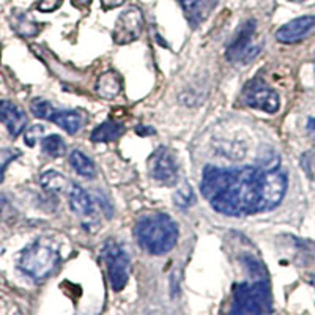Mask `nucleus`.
I'll use <instances>...</instances> for the list:
<instances>
[{"label": "nucleus", "mask_w": 315, "mask_h": 315, "mask_svg": "<svg viewBox=\"0 0 315 315\" xmlns=\"http://www.w3.org/2000/svg\"><path fill=\"white\" fill-rule=\"evenodd\" d=\"M301 166H302V169L307 172L309 178L313 177V173H315V153H313V150L307 151L306 155H302V158H301Z\"/></svg>", "instance_id": "obj_24"}, {"label": "nucleus", "mask_w": 315, "mask_h": 315, "mask_svg": "<svg viewBox=\"0 0 315 315\" xmlns=\"http://www.w3.org/2000/svg\"><path fill=\"white\" fill-rule=\"evenodd\" d=\"M40 184L43 189L49 191V192H55V194L69 192V189H71V186H73L71 181L66 180L62 173H58L55 170H48V172L41 173Z\"/></svg>", "instance_id": "obj_17"}, {"label": "nucleus", "mask_w": 315, "mask_h": 315, "mask_svg": "<svg viewBox=\"0 0 315 315\" xmlns=\"http://www.w3.org/2000/svg\"><path fill=\"white\" fill-rule=\"evenodd\" d=\"M41 148L44 153L51 158H60L66 153V144L63 139L57 134L41 137Z\"/></svg>", "instance_id": "obj_20"}, {"label": "nucleus", "mask_w": 315, "mask_h": 315, "mask_svg": "<svg viewBox=\"0 0 315 315\" xmlns=\"http://www.w3.org/2000/svg\"><path fill=\"white\" fill-rule=\"evenodd\" d=\"M287 186V175L279 169L206 166L200 191L215 212L226 216H248L271 212L281 205Z\"/></svg>", "instance_id": "obj_1"}, {"label": "nucleus", "mask_w": 315, "mask_h": 315, "mask_svg": "<svg viewBox=\"0 0 315 315\" xmlns=\"http://www.w3.org/2000/svg\"><path fill=\"white\" fill-rule=\"evenodd\" d=\"M241 99L246 106L263 111L266 114L277 112L279 106H281L279 95L271 87H268L262 79H252L251 82H248L246 87L243 88Z\"/></svg>", "instance_id": "obj_6"}, {"label": "nucleus", "mask_w": 315, "mask_h": 315, "mask_svg": "<svg viewBox=\"0 0 315 315\" xmlns=\"http://www.w3.org/2000/svg\"><path fill=\"white\" fill-rule=\"evenodd\" d=\"M173 202L178 208H188L194 203V192L188 183H184L181 188L173 194Z\"/></svg>", "instance_id": "obj_22"}, {"label": "nucleus", "mask_w": 315, "mask_h": 315, "mask_svg": "<svg viewBox=\"0 0 315 315\" xmlns=\"http://www.w3.org/2000/svg\"><path fill=\"white\" fill-rule=\"evenodd\" d=\"M288 2H304V0H288Z\"/></svg>", "instance_id": "obj_32"}, {"label": "nucleus", "mask_w": 315, "mask_h": 315, "mask_svg": "<svg viewBox=\"0 0 315 315\" xmlns=\"http://www.w3.org/2000/svg\"><path fill=\"white\" fill-rule=\"evenodd\" d=\"M151 177L166 186L178 183V164L173 153L167 147H159L148 159Z\"/></svg>", "instance_id": "obj_8"}, {"label": "nucleus", "mask_w": 315, "mask_h": 315, "mask_svg": "<svg viewBox=\"0 0 315 315\" xmlns=\"http://www.w3.org/2000/svg\"><path fill=\"white\" fill-rule=\"evenodd\" d=\"M43 133H44V126L37 125V126L29 128V131L26 133V144H27L29 147H33L35 142H37L38 139H41V134H43Z\"/></svg>", "instance_id": "obj_25"}, {"label": "nucleus", "mask_w": 315, "mask_h": 315, "mask_svg": "<svg viewBox=\"0 0 315 315\" xmlns=\"http://www.w3.org/2000/svg\"><path fill=\"white\" fill-rule=\"evenodd\" d=\"M30 111L32 114L37 117V119H43V120H49L52 119V115L55 112V108L52 106V104L49 101H46V99H33L32 104H30Z\"/></svg>", "instance_id": "obj_21"}, {"label": "nucleus", "mask_w": 315, "mask_h": 315, "mask_svg": "<svg viewBox=\"0 0 315 315\" xmlns=\"http://www.w3.org/2000/svg\"><path fill=\"white\" fill-rule=\"evenodd\" d=\"M69 164H71V167L79 175H82V177L93 178L96 175V167L93 164V161L87 155H84L80 150H74L69 153Z\"/></svg>", "instance_id": "obj_19"}, {"label": "nucleus", "mask_w": 315, "mask_h": 315, "mask_svg": "<svg viewBox=\"0 0 315 315\" xmlns=\"http://www.w3.org/2000/svg\"><path fill=\"white\" fill-rule=\"evenodd\" d=\"M123 133H125L123 125L117 123L114 120H106L91 131L90 141L91 142H114L119 137H122Z\"/></svg>", "instance_id": "obj_16"}, {"label": "nucleus", "mask_w": 315, "mask_h": 315, "mask_svg": "<svg viewBox=\"0 0 315 315\" xmlns=\"http://www.w3.org/2000/svg\"><path fill=\"white\" fill-rule=\"evenodd\" d=\"M122 87H123V84H122L120 74L117 71H106L98 77L95 90L101 98L114 99L120 95Z\"/></svg>", "instance_id": "obj_15"}, {"label": "nucleus", "mask_w": 315, "mask_h": 315, "mask_svg": "<svg viewBox=\"0 0 315 315\" xmlns=\"http://www.w3.org/2000/svg\"><path fill=\"white\" fill-rule=\"evenodd\" d=\"M144 32V15L141 8L130 7L115 21L112 38L117 44H130L141 38Z\"/></svg>", "instance_id": "obj_7"}, {"label": "nucleus", "mask_w": 315, "mask_h": 315, "mask_svg": "<svg viewBox=\"0 0 315 315\" xmlns=\"http://www.w3.org/2000/svg\"><path fill=\"white\" fill-rule=\"evenodd\" d=\"M310 282H312V284L315 285V276H310Z\"/></svg>", "instance_id": "obj_31"}, {"label": "nucleus", "mask_w": 315, "mask_h": 315, "mask_svg": "<svg viewBox=\"0 0 315 315\" xmlns=\"http://www.w3.org/2000/svg\"><path fill=\"white\" fill-rule=\"evenodd\" d=\"M126 2V0H101V7L104 10H112V8H117L120 7Z\"/></svg>", "instance_id": "obj_27"}, {"label": "nucleus", "mask_w": 315, "mask_h": 315, "mask_svg": "<svg viewBox=\"0 0 315 315\" xmlns=\"http://www.w3.org/2000/svg\"><path fill=\"white\" fill-rule=\"evenodd\" d=\"M134 235L139 248L150 255H164L178 241V226L164 213H145L137 219Z\"/></svg>", "instance_id": "obj_2"}, {"label": "nucleus", "mask_w": 315, "mask_h": 315, "mask_svg": "<svg viewBox=\"0 0 315 315\" xmlns=\"http://www.w3.org/2000/svg\"><path fill=\"white\" fill-rule=\"evenodd\" d=\"M68 200H69V206H71V209L77 216L80 218L95 216V206H93L91 197L87 194L84 188H80L79 184L73 183L71 189L68 192Z\"/></svg>", "instance_id": "obj_14"}, {"label": "nucleus", "mask_w": 315, "mask_h": 315, "mask_svg": "<svg viewBox=\"0 0 315 315\" xmlns=\"http://www.w3.org/2000/svg\"><path fill=\"white\" fill-rule=\"evenodd\" d=\"M307 131H309V134L312 136V139L315 141V117H312V119L307 120Z\"/></svg>", "instance_id": "obj_29"}, {"label": "nucleus", "mask_w": 315, "mask_h": 315, "mask_svg": "<svg viewBox=\"0 0 315 315\" xmlns=\"http://www.w3.org/2000/svg\"><path fill=\"white\" fill-rule=\"evenodd\" d=\"M102 259L106 263L109 282L114 291H122L128 284L131 271L130 255L115 240H108L102 246Z\"/></svg>", "instance_id": "obj_5"}, {"label": "nucleus", "mask_w": 315, "mask_h": 315, "mask_svg": "<svg viewBox=\"0 0 315 315\" xmlns=\"http://www.w3.org/2000/svg\"><path fill=\"white\" fill-rule=\"evenodd\" d=\"M87 114L82 111H58L55 109L51 122L57 126H60L68 134H76L79 130H82L87 123Z\"/></svg>", "instance_id": "obj_13"}, {"label": "nucleus", "mask_w": 315, "mask_h": 315, "mask_svg": "<svg viewBox=\"0 0 315 315\" xmlns=\"http://www.w3.org/2000/svg\"><path fill=\"white\" fill-rule=\"evenodd\" d=\"M270 284L265 277L255 282H243L233 287V304L232 313H270L271 306Z\"/></svg>", "instance_id": "obj_3"}, {"label": "nucleus", "mask_w": 315, "mask_h": 315, "mask_svg": "<svg viewBox=\"0 0 315 315\" xmlns=\"http://www.w3.org/2000/svg\"><path fill=\"white\" fill-rule=\"evenodd\" d=\"M315 30V16H301L287 22L276 32V40L284 44H295L304 40Z\"/></svg>", "instance_id": "obj_10"}, {"label": "nucleus", "mask_w": 315, "mask_h": 315, "mask_svg": "<svg viewBox=\"0 0 315 315\" xmlns=\"http://www.w3.org/2000/svg\"><path fill=\"white\" fill-rule=\"evenodd\" d=\"M58 263H60L58 252L41 240L29 244L19 257V268L33 281L48 279L57 270Z\"/></svg>", "instance_id": "obj_4"}, {"label": "nucleus", "mask_w": 315, "mask_h": 315, "mask_svg": "<svg viewBox=\"0 0 315 315\" xmlns=\"http://www.w3.org/2000/svg\"><path fill=\"white\" fill-rule=\"evenodd\" d=\"M71 2L77 8H84V7H88L91 4V0H71Z\"/></svg>", "instance_id": "obj_30"}, {"label": "nucleus", "mask_w": 315, "mask_h": 315, "mask_svg": "<svg viewBox=\"0 0 315 315\" xmlns=\"http://www.w3.org/2000/svg\"><path fill=\"white\" fill-rule=\"evenodd\" d=\"M255 21L249 19L248 22L240 27V30L237 32L235 38L232 40V43L229 44L226 57L229 62H249L254 55H257L259 48H252L251 41L255 33Z\"/></svg>", "instance_id": "obj_9"}, {"label": "nucleus", "mask_w": 315, "mask_h": 315, "mask_svg": "<svg viewBox=\"0 0 315 315\" xmlns=\"http://www.w3.org/2000/svg\"><path fill=\"white\" fill-rule=\"evenodd\" d=\"M11 29H13L21 37H35L40 32V26L35 21H32L27 15L21 13V11H15L13 18H11Z\"/></svg>", "instance_id": "obj_18"}, {"label": "nucleus", "mask_w": 315, "mask_h": 315, "mask_svg": "<svg viewBox=\"0 0 315 315\" xmlns=\"http://www.w3.org/2000/svg\"><path fill=\"white\" fill-rule=\"evenodd\" d=\"M19 150L15 148H0V183L4 181V173L5 169L8 167V164L11 161H15L19 156Z\"/></svg>", "instance_id": "obj_23"}, {"label": "nucleus", "mask_w": 315, "mask_h": 315, "mask_svg": "<svg viewBox=\"0 0 315 315\" xmlns=\"http://www.w3.org/2000/svg\"><path fill=\"white\" fill-rule=\"evenodd\" d=\"M62 4H63V0H41L37 8L41 13H52V11L60 8Z\"/></svg>", "instance_id": "obj_26"}, {"label": "nucleus", "mask_w": 315, "mask_h": 315, "mask_svg": "<svg viewBox=\"0 0 315 315\" xmlns=\"http://www.w3.org/2000/svg\"><path fill=\"white\" fill-rule=\"evenodd\" d=\"M136 133L139 134V136H147V134H155V130H151V128H148V126H137L136 128Z\"/></svg>", "instance_id": "obj_28"}, {"label": "nucleus", "mask_w": 315, "mask_h": 315, "mask_svg": "<svg viewBox=\"0 0 315 315\" xmlns=\"http://www.w3.org/2000/svg\"><path fill=\"white\" fill-rule=\"evenodd\" d=\"M218 2L219 0H178L184 18L188 19L192 29L199 27L202 22L208 19V16L218 7Z\"/></svg>", "instance_id": "obj_12"}, {"label": "nucleus", "mask_w": 315, "mask_h": 315, "mask_svg": "<svg viewBox=\"0 0 315 315\" xmlns=\"http://www.w3.org/2000/svg\"><path fill=\"white\" fill-rule=\"evenodd\" d=\"M0 122L7 126V130L11 136L18 137L26 130L29 120H27L26 112L19 106H16L15 102L0 99Z\"/></svg>", "instance_id": "obj_11"}]
</instances>
